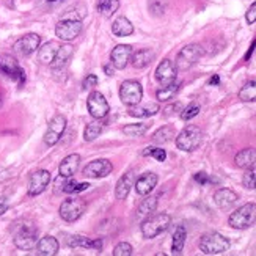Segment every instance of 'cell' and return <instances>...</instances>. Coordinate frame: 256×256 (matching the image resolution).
Instances as JSON below:
<instances>
[{
  "label": "cell",
  "instance_id": "cell-1",
  "mask_svg": "<svg viewBox=\"0 0 256 256\" xmlns=\"http://www.w3.org/2000/svg\"><path fill=\"white\" fill-rule=\"evenodd\" d=\"M172 224V217L165 212H160V214H151L150 217H146L143 222H142V234L146 238V239H154L158 238L159 234L170 226Z\"/></svg>",
  "mask_w": 256,
  "mask_h": 256
},
{
  "label": "cell",
  "instance_id": "cell-2",
  "mask_svg": "<svg viewBox=\"0 0 256 256\" xmlns=\"http://www.w3.org/2000/svg\"><path fill=\"white\" fill-rule=\"evenodd\" d=\"M256 224V203H247L236 209L228 218V225L234 230H247Z\"/></svg>",
  "mask_w": 256,
  "mask_h": 256
},
{
  "label": "cell",
  "instance_id": "cell-3",
  "mask_svg": "<svg viewBox=\"0 0 256 256\" xmlns=\"http://www.w3.org/2000/svg\"><path fill=\"white\" fill-rule=\"evenodd\" d=\"M230 240L220 232H206L198 242V247L204 254H220L230 250Z\"/></svg>",
  "mask_w": 256,
  "mask_h": 256
},
{
  "label": "cell",
  "instance_id": "cell-4",
  "mask_svg": "<svg viewBox=\"0 0 256 256\" xmlns=\"http://www.w3.org/2000/svg\"><path fill=\"white\" fill-rule=\"evenodd\" d=\"M203 140V132L198 126L190 124V126H186L176 137V146L180 148L181 151L186 152H192L195 151L200 144H202Z\"/></svg>",
  "mask_w": 256,
  "mask_h": 256
},
{
  "label": "cell",
  "instance_id": "cell-5",
  "mask_svg": "<svg viewBox=\"0 0 256 256\" xmlns=\"http://www.w3.org/2000/svg\"><path fill=\"white\" fill-rule=\"evenodd\" d=\"M38 242V230L32 224H19L14 231V246L19 250H32L36 247Z\"/></svg>",
  "mask_w": 256,
  "mask_h": 256
},
{
  "label": "cell",
  "instance_id": "cell-6",
  "mask_svg": "<svg viewBox=\"0 0 256 256\" xmlns=\"http://www.w3.org/2000/svg\"><path fill=\"white\" fill-rule=\"evenodd\" d=\"M203 55V48L200 46V44H187L184 46L180 54H178L176 57V62H174V66L178 71H187L190 70L192 66L202 58Z\"/></svg>",
  "mask_w": 256,
  "mask_h": 256
},
{
  "label": "cell",
  "instance_id": "cell-7",
  "mask_svg": "<svg viewBox=\"0 0 256 256\" xmlns=\"http://www.w3.org/2000/svg\"><path fill=\"white\" fill-rule=\"evenodd\" d=\"M86 210V203L84 202L82 198H77V196H71V198H66L64 202L60 204V217L68 222V224H72V222L79 220L84 212Z\"/></svg>",
  "mask_w": 256,
  "mask_h": 256
},
{
  "label": "cell",
  "instance_id": "cell-8",
  "mask_svg": "<svg viewBox=\"0 0 256 256\" xmlns=\"http://www.w3.org/2000/svg\"><path fill=\"white\" fill-rule=\"evenodd\" d=\"M0 72L10 77L11 80H14L19 86L26 84V72L20 68L19 63L16 62L14 57L11 55H2L0 57Z\"/></svg>",
  "mask_w": 256,
  "mask_h": 256
},
{
  "label": "cell",
  "instance_id": "cell-9",
  "mask_svg": "<svg viewBox=\"0 0 256 256\" xmlns=\"http://www.w3.org/2000/svg\"><path fill=\"white\" fill-rule=\"evenodd\" d=\"M143 88L137 80H124L120 86V99L126 106H136L142 101Z\"/></svg>",
  "mask_w": 256,
  "mask_h": 256
},
{
  "label": "cell",
  "instance_id": "cell-10",
  "mask_svg": "<svg viewBox=\"0 0 256 256\" xmlns=\"http://www.w3.org/2000/svg\"><path fill=\"white\" fill-rule=\"evenodd\" d=\"M86 108H88V112H90V115L96 120L106 118L110 112V107H108L106 96L99 92H92L90 94H88Z\"/></svg>",
  "mask_w": 256,
  "mask_h": 256
},
{
  "label": "cell",
  "instance_id": "cell-11",
  "mask_svg": "<svg viewBox=\"0 0 256 256\" xmlns=\"http://www.w3.org/2000/svg\"><path fill=\"white\" fill-rule=\"evenodd\" d=\"M82 32V20L76 19H60L57 27H55V35L62 41H72L80 35Z\"/></svg>",
  "mask_w": 256,
  "mask_h": 256
},
{
  "label": "cell",
  "instance_id": "cell-12",
  "mask_svg": "<svg viewBox=\"0 0 256 256\" xmlns=\"http://www.w3.org/2000/svg\"><path fill=\"white\" fill-rule=\"evenodd\" d=\"M66 118L63 115H55L50 121H49V126L48 130L44 134V142H46L48 146H54L57 144L58 140L63 137V134L66 130Z\"/></svg>",
  "mask_w": 256,
  "mask_h": 256
},
{
  "label": "cell",
  "instance_id": "cell-13",
  "mask_svg": "<svg viewBox=\"0 0 256 256\" xmlns=\"http://www.w3.org/2000/svg\"><path fill=\"white\" fill-rule=\"evenodd\" d=\"M40 42H41V38L36 33H27V35L20 36L16 42H14V52L20 57H28L33 52H35L38 48H40Z\"/></svg>",
  "mask_w": 256,
  "mask_h": 256
},
{
  "label": "cell",
  "instance_id": "cell-14",
  "mask_svg": "<svg viewBox=\"0 0 256 256\" xmlns=\"http://www.w3.org/2000/svg\"><path fill=\"white\" fill-rule=\"evenodd\" d=\"M114 172V165L108 159H96L84 166V176L86 178H106Z\"/></svg>",
  "mask_w": 256,
  "mask_h": 256
},
{
  "label": "cell",
  "instance_id": "cell-15",
  "mask_svg": "<svg viewBox=\"0 0 256 256\" xmlns=\"http://www.w3.org/2000/svg\"><path fill=\"white\" fill-rule=\"evenodd\" d=\"M50 182V173L48 170H38L35 173H32L30 180H28V195L30 196H36L46 190V187Z\"/></svg>",
  "mask_w": 256,
  "mask_h": 256
},
{
  "label": "cell",
  "instance_id": "cell-16",
  "mask_svg": "<svg viewBox=\"0 0 256 256\" xmlns=\"http://www.w3.org/2000/svg\"><path fill=\"white\" fill-rule=\"evenodd\" d=\"M176 74L178 70L174 66V62H172L170 58H164L156 68V79L160 85H170L176 82Z\"/></svg>",
  "mask_w": 256,
  "mask_h": 256
},
{
  "label": "cell",
  "instance_id": "cell-17",
  "mask_svg": "<svg viewBox=\"0 0 256 256\" xmlns=\"http://www.w3.org/2000/svg\"><path fill=\"white\" fill-rule=\"evenodd\" d=\"M134 49L129 46V44H118L115 46V49L110 54V62L115 66L116 70H124L128 63L130 62Z\"/></svg>",
  "mask_w": 256,
  "mask_h": 256
},
{
  "label": "cell",
  "instance_id": "cell-18",
  "mask_svg": "<svg viewBox=\"0 0 256 256\" xmlns=\"http://www.w3.org/2000/svg\"><path fill=\"white\" fill-rule=\"evenodd\" d=\"M66 244L71 248H92V250H102V240L101 239H90L86 236H80V234H74L66 239Z\"/></svg>",
  "mask_w": 256,
  "mask_h": 256
},
{
  "label": "cell",
  "instance_id": "cell-19",
  "mask_svg": "<svg viewBox=\"0 0 256 256\" xmlns=\"http://www.w3.org/2000/svg\"><path fill=\"white\" fill-rule=\"evenodd\" d=\"M158 181L159 180H158V174H156V173H152V172L143 173L136 182V192L138 195L146 196L154 190V187L158 186Z\"/></svg>",
  "mask_w": 256,
  "mask_h": 256
},
{
  "label": "cell",
  "instance_id": "cell-20",
  "mask_svg": "<svg viewBox=\"0 0 256 256\" xmlns=\"http://www.w3.org/2000/svg\"><path fill=\"white\" fill-rule=\"evenodd\" d=\"M79 165H80V156L79 154H70L62 160L60 166H58V172L62 178H72L76 174V172L79 170Z\"/></svg>",
  "mask_w": 256,
  "mask_h": 256
},
{
  "label": "cell",
  "instance_id": "cell-21",
  "mask_svg": "<svg viewBox=\"0 0 256 256\" xmlns=\"http://www.w3.org/2000/svg\"><path fill=\"white\" fill-rule=\"evenodd\" d=\"M60 250L58 240L54 236H44L36 242V254L40 256H54Z\"/></svg>",
  "mask_w": 256,
  "mask_h": 256
},
{
  "label": "cell",
  "instance_id": "cell-22",
  "mask_svg": "<svg viewBox=\"0 0 256 256\" xmlns=\"http://www.w3.org/2000/svg\"><path fill=\"white\" fill-rule=\"evenodd\" d=\"M156 57L154 50L151 49H138L136 52H132V57H130V63L136 70H143L146 68V66H150Z\"/></svg>",
  "mask_w": 256,
  "mask_h": 256
},
{
  "label": "cell",
  "instance_id": "cell-23",
  "mask_svg": "<svg viewBox=\"0 0 256 256\" xmlns=\"http://www.w3.org/2000/svg\"><path fill=\"white\" fill-rule=\"evenodd\" d=\"M239 200V195L232 192L231 188H218L214 194V202L220 209H228Z\"/></svg>",
  "mask_w": 256,
  "mask_h": 256
},
{
  "label": "cell",
  "instance_id": "cell-24",
  "mask_svg": "<svg viewBox=\"0 0 256 256\" xmlns=\"http://www.w3.org/2000/svg\"><path fill=\"white\" fill-rule=\"evenodd\" d=\"M72 54H74V48L72 46H70V44H62L50 66H52L54 70H63L64 66L68 64V62L72 58Z\"/></svg>",
  "mask_w": 256,
  "mask_h": 256
},
{
  "label": "cell",
  "instance_id": "cell-25",
  "mask_svg": "<svg viewBox=\"0 0 256 256\" xmlns=\"http://www.w3.org/2000/svg\"><path fill=\"white\" fill-rule=\"evenodd\" d=\"M134 187V174L132 172H128L118 180L116 187H115V196L116 200H126L128 195L130 194V188Z\"/></svg>",
  "mask_w": 256,
  "mask_h": 256
},
{
  "label": "cell",
  "instance_id": "cell-26",
  "mask_svg": "<svg viewBox=\"0 0 256 256\" xmlns=\"http://www.w3.org/2000/svg\"><path fill=\"white\" fill-rule=\"evenodd\" d=\"M234 164L239 168L247 170L250 166H253L256 164V150L254 148H244L240 150L236 158H234Z\"/></svg>",
  "mask_w": 256,
  "mask_h": 256
},
{
  "label": "cell",
  "instance_id": "cell-27",
  "mask_svg": "<svg viewBox=\"0 0 256 256\" xmlns=\"http://www.w3.org/2000/svg\"><path fill=\"white\" fill-rule=\"evenodd\" d=\"M58 48H60V44L57 41H49L46 44H42L41 49L38 50V60L42 64H52L55 55L58 52Z\"/></svg>",
  "mask_w": 256,
  "mask_h": 256
},
{
  "label": "cell",
  "instance_id": "cell-28",
  "mask_svg": "<svg viewBox=\"0 0 256 256\" xmlns=\"http://www.w3.org/2000/svg\"><path fill=\"white\" fill-rule=\"evenodd\" d=\"M159 112V104L156 102H151V104H146V106H140L136 104V106H129L128 108V114L130 116H136V118H146V116H152Z\"/></svg>",
  "mask_w": 256,
  "mask_h": 256
},
{
  "label": "cell",
  "instance_id": "cell-29",
  "mask_svg": "<svg viewBox=\"0 0 256 256\" xmlns=\"http://www.w3.org/2000/svg\"><path fill=\"white\" fill-rule=\"evenodd\" d=\"M158 202H159V196H148L146 195V198H144L137 208V214H136L137 220H144L146 217H150L156 210V208H158Z\"/></svg>",
  "mask_w": 256,
  "mask_h": 256
},
{
  "label": "cell",
  "instance_id": "cell-30",
  "mask_svg": "<svg viewBox=\"0 0 256 256\" xmlns=\"http://www.w3.org/2000/svg\"><path fill=\"white\" fill-rule=\"evenodd\" d=\"M112 32H114V35H116V36H129L134 33V26H132V22L128 18L120 16V18H116L114 20Z\"/></svg>",
  "mask_w": 256,
  "mask_h": 256
},
{
  "label": "cell",
  "instance_id": "cell-31",
  "mask_svg": "<svg viewBox=\"0 0 256 256\" xmlns=\"http://www.w3.org/2000/svg\"><path fill=\"white\" fill-rule=\"evenodd\" d=\"M186 238H187V231L182 225H180L174 232H173V240H172V252L174 254H180L184 248V244H186Z\"/></svg>",
  "mask_w": 256,
  "mask_h": 256
},
{
  "label": "cell",
  "instance_id": "cell-32",
  "mask_svg": "<svg viewBox=\"0 0 256 256\" xmlns=\"http://www.w3.org/2000/svg\"><path fill=\"white\" fill-rule=\"evenodd\" d=\"M181 88V84H170V85H164L160 90H158V93H156V98L159 99L160 102H166V101H172V99L178 94V92H180Z\"/></svg>",
  "mask_w": 256,
  "mask_h": 256
},
{
  "label": "cell",
  "instance_id": "cell-33",
  "mask_svg": "<svg viewBox=\"0 0 256 256\" xmlns=\"http://www.w3.org/2000/svg\"><path fill=\"white\" fill-rule=\"evenodd\" d=\"M239 99L242 102H256V79L248 80L240 88Z\"/></svg>",
  "mask_w": 256,
  "mask_h": 256
},
{
  "label": "cell",
  "instance_id": "cell-34",
  "mask_svg": "<svg viewBox=\"0 0 256 256\" xmlns=\"http://www.w3.org/2000/svg\"><path fill=\"white\" fill-rule=\"evenodd\" d=\"M174 138V128L172 126H164L159 130H156L152 134V142L156 144H164V143H168Z\"/></svg>",
  "mask_w": 256,
  "mask_h": 256
},
{
  "label": "cell",
  "instance_id": "cell-35",
  "mask_svg": "<svg viewBox=\"0 0 256 256\" xmlns=\"http://www.w3.org/2000/svg\"><path fill=\"white\" fill-rule=\"evenodd\" d=\"M120 8V0H99L98 11L106 18H110Z\"/></svg>",
  "mask_w": 256,
  "mask_h": 256
},
{
  "label": "cell",
  "instance_id": "cell-36",
  "mask_svg": "<svg viewBox=\"0 0 256 256\" xmlns=\"http://www.w3.org/2000/svg\"><path fill=\"white\" fill-rule=\"evenodd\" d=\"M86 16V6L84 4H76L72 6H70L64 11V14L62 16V19H76V20H82Z\"/></svg>",
  "mask_w": 256,
  "mask_h": 256
},
{
  "label": "cell",
  "instance_id": "cell-37",
  "mask_svg": "<svg viewBox=\"0 0 256 256\" xmlns=\"http://www.w3.org/2000/svg\"><path fill=\"white\" fill-rule=\"evenodd\" d=\"M102 130H104V124L99 123V121H94V123L86 124L85 132H84V140L85 142H93V140H96L99 136H101Z\"/></svg>",
  "mask_w": 256,
  "mask_h": 256
},
{
  "label": "cell",
  "instance_id": "cell-38",
  "mask_svg": "<svg viewBox=\"0 0 256 256\" xmlns=\"http://www.w3.org/2000/svg\"><path fill=\"white\" fill-rule=\"evenodd\" d=\"M148 130V124H143V123H138V124H128L123 128V134L128 137H142L144 136Z\"/></svg>",
  "mask_w": 256,
  "mask_h": 256
},
{
  "label": "cell",
  "instance_id": "cell-39",
  "mask_svg": "<svg viewBox=\"0 0 256 256\" xmlns=\"http://www.w3.org/2000/svg\"><path fill=\"white\" fill-rule=\"evenodd\" d=\"M90 187L88 182H76V181H66L64 186H63V192L66 194H79V192H84L86 188Z\"/></svg>",
  "mask_w": 256,
  "mask_h": 256
},
{
  "label": "cell",
  "instance_id": "cell-40",
  "mask_svg": "<svg viewBox=\"0 0 256 256\" xmlns=\"http://www.w3.org/2000/svg\"><path fill=\"white\" fill-rule=\"evenodd\" d=\"M242 184H244V187L250 188V190H254L256 188V166L254 165L247 168L246 174L242 178Z\"/></svg>",
  "mask_w": 256,
  "mask_h": 256
},
{
  "label": "cell",
  "instance_id": "cell-41",
  "mask_svg": "<svg viewBox=\"0 0 256 256\" xmlns=\"http://www.w3.org/2000/svg\"><path fill=\"white\" fill-rule=\"evenodd\" d=\"M143 156H151L156 160L159 162H164L166 159V152L165 150H160V148H156V146H148L143 150Z\"/></svg>",
  "mask_w": 256,
  "mask_h": 256
},
{
  "label": "cell",
  "instance_id": "cell-42",
  "mask_svg": "<svg viewBox=\"0 0 256 256\" xmlns=\"http://www.w3.org/2000/svg\"><path fill=\"white\" fill-rule=\"evenodd\" d=\"M198 114H200V106L195 104V102H192V104H188V106L182 110V112H181V118H182L184 121H188V120L195 118Z\"/></svg>",
  "mask_w": 256,
  "mask_h": 256
},
{
  "label": "cell",
  "instance_id": "cell-43",
  "mask_svg": "<svg viewBox=\"0 0 256 256\" xmlns=\"http://www.w3.org/2000/svg\"><path fill=\"white\" fill-rule=\"evenodd\" d=\"M132 253H134V248L128 242H121L114 248V256H130Z\"/></svg>",
  "mask_w": 256,
  "mask_h": 256
},
{
  "label": "cell",
  "instance_id": "cell-44",
  "mask_svg": "<svg viewBox=\"0 0 256 256\" xmlns=\"http://www.w3.org/2000/svg\"><path fill=\"white\" fill-rule=\"evenodd\" d=\"M194 180H195L198 184H202V186H206V184H210V182H217L216 180H212V178H210L209 174H206V173H203V172L195 173Z\"/></svg>",
  "mask_w": 256,
  "mask_h": 256
},
{
  "label": "cell",
  "instance_id": "cell-45",
  "mask_svg": "<svg viewBox=\"0 0 256 256\" xmlns=\"http://www.w3.org/2000/svg\"><path fill=\"white\" fill-rule=\"evenodd\" d=\"M96 84H98V77L94 74H88L82 82V88L84 90H90V88L96 86Z\"/></svg>",
  "mask_w": 256,
  "mask_h": 256
},
{
  "label": "cell",
  "instance_id": "cell-46",
  "mask_svg": "<svg viewBox=\"0 0 256 256\" xmlns=\"http://www.w3.org/2000/svg\"><path fill=\"white\" fill-rule=\"evenodd\" d=\"M150 10L152 11V14L159 16V14H162V13H164L165 6L160 4V0H151V2H150Z\"/></svg>",
  "mask_w": 256,
  "mask_h": 256
},
{
  "label": "cell",
  "instance_id": "cell-47",
  "mask_svg": "<svg viewBox=\"0 0 256 256\" xmlns=\"http://www.w3.org/2000/svg\"><path fill=\"white\" fill-rule=\"evenodd\" d=\"M246 19H247L248 24H254V22H256V2H253L250 5L247 14H246Z\"/></svg>",
  "mask_w": 256,
  "mask_h": 256
},
{
  "label": "cell",
  "instance_id": "cell-48",
  "mask_svg": "<svg viewBox=\"0 0 256 256\" xmlns=\"http://www.w3.org/2000/svg\"><path fill=\"white\" fill-rule=\"evenodd\" d=\"M6 209H8L6 200H5V198H0V216H4V214L6 212Z\"/></svg>",
  "mask_w": 256,
  "mask_h": 256
},
{
  "label": "cell",
  "instance_id": "cell-49",
  "mask_svg": "<svg viewBox=\"0 0 256 256\" xmlns=\"http://www.w3.org/2000/svg\"><path fill=\"white\" fill-rule=\"evenodd\" d=\"M114 70H115V66L112 64V62H110L108 64H104V72L107 76H114Z\"/></svg>",
  "mask_w": 256,
  "mask_h": 256
},
{
  "label": "cell",
  "instance_id": "cell-50",
  "mask_svg": "<svg viewBox=\"0 0 256 256\" xmlns=\"http://www.w3.org/2000/svg\"><path fill=\"white\" fill-rule=\"evenodd\" d=\"M254 46H256V40L252 42V46H250V49H248V54L246 55V60H248V58H250V55H252V54H253V50H254Z\"/></svg>",
  "mask_w": 256,
  "mask_h": 256
},
{
  "label": "cell",
  "instance_id": "cell-51",
  "mask_svg": "<svg viewBox=\"0 0 256 256\" xmlns=\"http://www.w3.org/2000/svg\"><path fill=\"white\" fill-rule=\"evenodd\" d=\"M220 82V77L218 76H212L210 77V80H209V85H217Z\"/></svg>",
  "mask_w": 256,
  "mask_h": 256
},
{
  "label": "cell",
  "instance_id": "cell-52",
  "mask_svg": "<svg viewBox=\"0 0 256 256\" xmlns=\"http://www.w3.org/2000/svg\"><path fill=\"white\" fill-rule=\"evenodd\" d=\"M176 108H181V106H180V104H174L173 107H168V108H166L165 112H166V115H170V114H173V110H176Z\"/></svg>",
  "mask_w": 256,
  "mask_h": 256
},
{
  "label": "cell",
  "instance_id": "cell-53",
  "mask_svg": "<svg viewBox=\"0 0 256 256\" xmlns=\"http://www.w3.org/2000/svg\"><path fill=\"white\" fill-rule=\"evenodd\" d=\"M6 5H10L11 8H13V0H6Z\"/></svg>",
  "mask_w": 256,
  "mask_h": 256
},
{
  "label": "cell",
  "instance_id": "cell-54",
  "mask_svg": "<svg viewBox=\"0 0 256 256\" xmlns=\"http://www.w3.org/2000/svg\"><path fill=\"white\" fill-rule=\"evenodd\" d=\"M2 102H4V98H2V93H0V106H2Z\"/></svg>",
  "mask_w": 256,
  "mask_h": 256
},
{
  "label": "cell",
  "instance_id": "cell-55",
  "mask_svg": "<svg viewBox=\"0 0 256 256\" xmlns=\"http://www.w3.org/2000/svg\"><path fill=\"white\" fill-rule=\"evenodd\" d=\"M48 2H58V0H48Z\"/></svg>",
  "mask_w": 256,
  "mask_h": 256
}]
</instances>
